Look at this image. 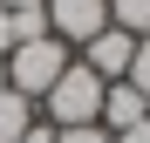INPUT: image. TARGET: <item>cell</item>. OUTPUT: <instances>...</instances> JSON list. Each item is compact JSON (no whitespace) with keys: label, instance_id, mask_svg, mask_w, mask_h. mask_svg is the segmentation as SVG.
<instances>
[{"label":"cell","instance_id":"obj_4","mask_svg":"<svg viewBox=\"0 0 150 143\" xmlns=\"http://www.w3.org/2000/svg\"><path fill=\"white\" fill-rule=\"evenodd\" d=\"M130 55H137V34H123V27H103V34H89L82 48H75V61L96 68L103 82H123V75H130Z\"/></svg>","mask_w":150,"mask_h":143},{"label":"cell","instance_id":"obj_9","mask_svg":"<svg viewBox=\"0 0 150 143\" xmlns=\"http://www.w3.org/2000/svg\"><path fill=\"white\" fill-rule=\"evenodd\" d=\"M55 143H116L103 123H82V130H55Z\"/></svg>","mask_w":150,"mask_h":143},{"label":"cell","instance_id":"obj_5","mask_svg":"<svg viewBox=\"0 0 150 143\" xmlns=\"http://www.w3.org/2000/svg\"><path fill=\"white\" fill-rule=\"evenodd\" d=\"M143 116H150V102H143V95H137L130 82H109V89H103V116H96V123H103L109 136H123V130H137Z\"/></svg>","mask_w":150,"mask_h":143},{"label":"cell","instance_id":"obj_12","mask_svg":"<svg viewBox=\"0 0 150 143\" xmlns=\"http://www.w3.org/2000/svg\"><path fill=\"white\" fill-rule=\"evenodd\" d=\"M116 143H150V116H143V123H137V130H123Z\"/></svg>","mask_w":150,"mask_h":143},{"label":"cell","instance_id":"obj_14","mask_svg":"<svg viewBox=\"0 0 150 143\" xmlns=\"http://www.w3.org/2000/svg\"><path fill=\"white\" fill-rule=\"evenodd\" d=\"M0 89H7V61H0Z\"/></svg>","mask_w":150,"mask_h":143},{"label":"cell","instance_id":"obj_2","mask_svg":"<svg viewBox=\"0 0 150 143\" xmlns=\"http://www.w3.org/2000/svg\"><path fill=\"white\" fill-rule=\"evenodd\" d=\"M103 89H109V82L96 75V68L68 61V68H62V82L48 89L34 109H48V116H41L48 130H82V123H96V116H103Z\"/></svg>","mask_w":150,"mask_h":143},{"label":"cell","instance_id":"obj_6","mask_svg":"<svg viewBox=\"0 0 150 143\" xmlns=\"http://www.w3.org/2000/svg\"><path fill=\"white\" fill-rule=\"evenodd\" d=\"M34 116H41V109H34L21 89H0V143H21V136L34 130Z\"/></svg>","mask_w":150,"mask_h":143},{"label":"cell","instance_id":"obj_8","mask_svg":"<svg viewBox=\"0 0 150 143\" xmlns=\"http://www.w3.org/2000/svg\"><path fill=\"white\" fill-rule=\"evenodd\" d=\"M123 82H130V89L143 95V102H150V34L137 41V55H130V75H123Z\"/></svg>","mask_w":150,"mask_h":143},{"label":"cell","instance_id":"obj_7","mask_svg":"<svg viewBox=\"0 0 150 143\" xmlns=\"http://www.w3.org/2000/svg\"><path fill=\"white\" fill-rule=\"evenodd\" d=\"M109 27H123V34H150V0H109Z\"/></svg>","mask_w":150,"mask_h":143},{"label":"cell","instance_id":"obj_13","mask_svg":"<svg viewBox=\"0 0 150 143\" xmlns=\"http://www.w3.org/2000/svg\"><path fill=\"white\" fill-rule=\"evenodd\" d=\"M0 7H7V14H28V7H41V0H0Z\"/></svg>","mask_w":150,"mask_h":143},{"label":"cell","instance_id":"obj_10","mask_svg":"<svg viewBox=\"0 0 150 143\" xmlns=\"http://www.w3.org/2000/svg\"><path fill=\"white\" fill-rule=\"evenodd\" d=\"M7 48H14V14L0 7V61H7Z\"/></svg>","mask_w":150,"mask_h":143},{"label":"cell","instance_id":"obj_11","mask_svg":"<svg viewBox=\"0 0 150 143\" xmlns=\"http://www.w3.org/2000/svg\"><path fill=\"white\" fill-rule=\"evenodd\" d=\"M21 143H55V130H48V123H41V116H34V130H28V136H21Z\"/></svg>","mask_w":150,"mask_h":143},{"label":"cell","instance_id":"obj_3","mask_svg":"<svg viewBox=\"0 0 150 143\" xmlns=\"http://www.w3.org/2000/svg\"><path fill=\"white\" fill-rule=\"evenodd\" d=\"M41 14H48V34H62L68 48L109 27V0H41Z\"/></svg>","mask_w":150,"mask_h":143},{"label":"cell","instance_id":"obj_1","mask_svg":"<svg viewBox=\"0 0 150 143\" xmlns=\"http://www.w3.org/2000/svg\"><path fill=\"white\" fill-rule=\"evenodd\" d=\"M75 61V48L62 34H34V41H14L7 48V89H21L28 102H41L48 89L62 82V68Z\"/></svg>","mask_w":150,"mask_h":143}]
</instances>
